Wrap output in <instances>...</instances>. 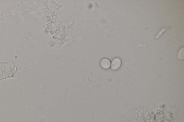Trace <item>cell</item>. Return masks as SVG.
<instances>
[{"label":"cell","instance_id":"1","mask_svg":"<svg viewBox=\"0 0 184 122\" xmlns=\"http://www.w3.org/2000/svg\"><path fill=\"white\" fill-rule=\"evenodd\" d=\"M15 72V67L14 65L0 62V80L13 76Z\"/></svg>","mask_w":184,"mask_h":122},{"label":"cell","instance_id":"2","mask_svg":"<svg viewBox=\"0 0 184 122\" xmlns=\"http://www.w3.org/2000/svg\"><path fill=\"white\" fill-rule=\"evenodd\" d=\"M122 62L120 59L118 58H116L113 60L111 64V68L113 70H117L121 66Z\"/></svg>","mask_w":184,"mask_h":122},{"label":"cell","instance_id":"3","mask_svg":"<svg viewBox=\"0 0 184 122\" xmlns=\"http://www.w3.org/2000/svg\"><path fill=\"white\" fill-rule=\"evenodd\" d=\"M101 67L104 69H109L110 68L111 64L110 60L107 58L103 59L100 62Z\"/></svg>","mask_w":184,"mask_h":122}]
</instances>
